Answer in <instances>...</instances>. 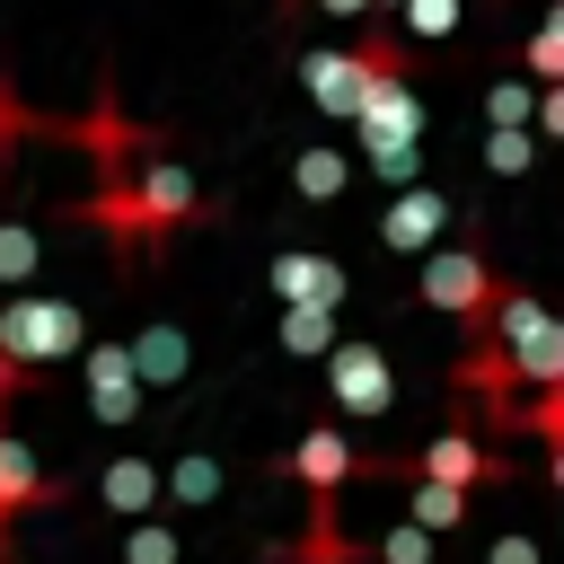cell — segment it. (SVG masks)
Listing matches in <instances>:
<instances>
[{"label": "cell", "instance_id": "603a6c76", "mask_svg": "<svg viewBox=\"0 0 564 564\" xmlns=\"http://www.w3.org/2000/svg\"><path fill=\"white\" fill-rule=\"evenodd\" d=\"M494 564H529V546H520V538H502V546H494Z\"/></svg>", "mask_w": 564, "mask_h": 564}, {"label": "cell", "instance_id": "d4e9b609", "mask_svg": "<svg viewBox=\"0 0 564 564\" xmlns=\"http://www.w3.org/2000/svg\"><path fill=\"white\" fill-rule=\"evenodd\" d=\"M555 485H564V449H555Z\"/></svg>", "mask_w": 564, "mask_h": 564}, {"label": "cell", "instance_id": "5bb4252c", "mask_svg": "<svg viewBox=\"0 0 564 564\" xmlns=\"http://www.w3.org/2000/svg\"><path fill=\"white\" fill-rule=\"evenodd\" d=\"M159 494H167V502H212V494H220V467H212L203 449H185L176 467H159Z\"/></svg>", "mask_w": 564, "mask_h": 564}, {"label": "cell", "instance_id": "7a4b0ae2", "mask_svg": "<svg viewBox=\"0 0 564 564\" xmlns=\"http://www.w3.org/2000/svg\"><path fill=\"white\" fill-rule=\"evenodd\" d=\"M79 335H88V317L70 308V300H9L0 308V361L9 370H35V361H62V352H79Z\"/></svg>", "mask_w": 564, "mask_h": 564}, {"label": "cell", "instance_id": "2e32d148", "mask_svg": "<svg viewBox=\"0 0 564 564\" xmlns=\"http://www.w3.org/2000/svg\"><path fill=\"white\" fill-rule=\"evenodd\" d=\"M458 520H467V494H449V485H423V476H414V529L432 538V529H458Z\"/></svg>", "mask_w": 564, "mask_h": 564}, {"label": "cell", "instance_id": "ac0fdd59", "mask_svg": "<svg viewBox=\"0 0 564 564\" xmlns=\"http://www.w3.org/2000/svg\"><path fill=\"white\" fill-rule=\"evenodd\" d=\"M123 564H176V529L167 520H141L132 546H123Z\"/></svg>", "mask_w": 564, "mask_h": 564}, {"label": "cell", "instance_id": "9c48e42d", "mask_svg": "<svg viewBox=\"0 0 564 564\" xmlns=\"http://www.w3.org/2000/svg\"><path fill=\"white\" fill-rule=\"evenodd\" d=\"M62 485L35 467V449L18 441V432H0V529H9V511H26V502H53Z\"/></svg>", "mask_w": 564, "mask_h": 564}, {"label": "cell", "instance_id": "7402d4cb", "mask_svg": "<svg viewBox=\"0 0 564 564\" xmlns=\"http://www.w3.org/2000/svg\"><path fill=\"white\" fill-rule=\"evenodd\" d=\"M538 132H546V141H564V88H546V106H538Z\"/></svg>", "mask_w": 564, "mask_h": 564}, {"label": "cell", "instance_id": "6da1fadb", "mask_svg": "<svg viewBox=\"0 0 564 564\" xmlns=\"http://www.w3.org/2000/svg\"><path fill=\"white\" fill-rule=\"evenodd\" d=\"M88 220L106 229V238H159V229H194V220H212V203H203V185L176 167V159H132L123 176H106V194L88 203Z\"/></svg>", "mask_w": 564, "mask_h": 564}, {"label": "cell", "instance_id": "30bf717a", "mask_svg": "<svg viewBox=\"0 0 564 564\" xmlns=\"http://www.w3.org/2000/svg\"><path fill=\"white\" fill-rule=\"evenodd\" d=\"M123 352H132V379L141 388H176L185 379V326H141Z\"/></svg>", "mask_w": 564, "mask_h": 564}, {"label": "cell", "instance_id": "5b68a950", "mask_svg": "<svg viewBox=\"0 0 564 564\" xmlns=\"http://www.w3.org/2000/svg\"><path fill=\"white\" fill-rule=\"evenodd\" d=\"M79 361H88V405H97L106 423H132V414H141L132 352H123V344H79Z\"/></svg>", "mask_w": 564, "mask_h": 564}, {"label": "cell", "instance_id": "7c38bea8", "mask_svg": "<svg viewBox=\"0 0 564 564\" xmlns=\"http://www.w3.org/2000/svg\"><path fill=\"white\" fill-rule=\"evenodd\" d=\"M441 212H449L441 194H397V203H388V220H379V238H388V247H423V238L441 229Z\"/></svg>", "mask_w": 564, "mask_h": 564}, {"label": "cell", "instance_id": "277c9868", "mask_svg": "<svg viewBox=\"0 0 564 564\" xmlns=\"http://www.w3.org/2000/svg\"><path fill=\"white\" fill-rule=\"evenodd\" d=\"M414 476H423V485H449V494H476V485H485V476H502V467H494V449H485V441H467V432H432V441H423V458H414Z\"/></svg>", "mask_w": 564, "mask_h": 564}, {"label": "cell", "instance_id": "ffe728a7", "mask_svg": "<svg viewBox=\"0 0 564 564\" xmlns=\"http://www.w3.org/2000/svg\"><path fill=\"white\" fill-rule=\"evenodd\" d=\"M335 185H344V159L335 150H308L300 159V194H335Z\"/></svg>", "mask_w": 564, "mask_h": 564}, {"label": "cell", "instance_id": "8fae6325", "mask_svg": "<svg viewBox=\"0 0 564 564\" xmlns=\"http://www.w3.org/2000/svg\"><path fill=\"white\" fill-rule=\"evenodd\" d=\"M97 494H106V511H123V520H141L150 502H159V467L150 458H106V476H97Z\"/></svg>", "mask_w": 564, "mask_h": 564}, {"label": "cell", "instance_id": "d6986e66", "mask_svg": "<svg viewBox=\"0 0 564 564\" xmlns=\"http://www.w3.org/2000/svg\"><path fill=\"white\" fill-rule=\"evenodd\" d=\"M458 26V0H405V35H449Z\"/></svg>", "mask_w": 564, "mask_h": 564}, {"label": "cell", "instance_id": "cb8c5ba5", "mask_svg": "<svg viewBox=\"0 0 564 564\" xmlns=\"http://www.w3.org/2000/svg\"><path fill=\"white\" fill-rule=\"evenodd\" d=\"M317 9H335V18H361V9H370V0H317Z\"/></svg>", "mask_w": 564, "mask_h": 564}, {"label": "cell", "instance_id": "484cf974", "mask_svg": "<svg viewBox=\"0 0 564 564\" xmlns=\"http://www.w3.org/2000/svg\"><path fill=\"white\" fill-rule=\"evenodd\" d=\"M0 564H9V555H0Z\"/></svg>", "mask_w": 564, "mask_h": 564}, {"label": "cell", "instance_id": "3957f363", "mask_svg": "<svg viewBox=\"0 0 564 564\" xmlns=\"http://www.w3.org/2000/svg\"><path fill=\"white\" fill-rule=\"evenodd\" d=\"M423 300L449 308V317H467V326L485 335V317H494V300H502V273H494L485 247H441V256H423Z\"/></svg>", "mask_w": 564, "mask_h": 564}, {"label": "cell", "instance_id": "e0dca14e", "mask_svg": "<svg viewBox=\"0 0 564 564\" xmlns=\"http://www.w3.org/2000/svg\"><path fill=\"white\" fill-rule=\"evenodd\" d=\"M326 335H335V308H282V344L291 352H326Z\"/></svg>", "mask_w": 564, "mask_h": 564}, {"label": "cell", "instance_id": "44dd1931", "mask_svg": "<svg viewBox=\"0 0 564 564\" xmlns=\"http://www.w3.org/2000/svg\"><path fill=\"white\" fill-rule=\"evenodd\" d=\"M485 159H494L502 176H511V167H529V132H494V150H485Z\"/></svg>", "mask_w": 564, "mask_h": 564}, {"label": "cell", "instance_id": "8992f818", "mask_svg": "<svg viewBox=\"0 0 564 564\" xmlns=\"http://www.w3.org/2000/svg\"><path fill=\"white\" fill-rule=\"evenodd\" d=\"M388 397H397V379H388V352H370V344H344V352H335V405H344V414H388Z\"/></svg>", "mask_w": 564, "mask_h": 564}, {"label": "cell", "instance_id": "ba28073f", "mask_svg": "<svg viewBox=\"0 0 564 564\" xmlns=\"http://www.w3.org/2000/svg\"><path fill=\"white\" fill-rule=\"evenodd\" d=\"M273 291H282L291 308H335V300H344V264L291 247V256H273Z\"/></svg>", "mask_w": 564, "mask_h": 564}, {"label": "cell", "instance_id": "4fadbf2b", "mask_svg": "<svg viewBox=\"0 0 564 564\" xmlns=\"http://www.w3.org/2000/svg\"><path fill=\"white\" fill-rule=\"evenodd\" d=\"M520 70L529 79H546V88H564V0L529 26V44H520Z\"/></svg>", "mask_w": 564, "mask_h": 564}, {"label": "cell", "instance_id": "9a60e30c", "mask_svg": "<svg viewBox=\"0 0 564 564\" xmlns=\"http://www.w3.org/2000/svg\"><path fill=\"white\" fill-rule=\"evenodd\" d=\"M35 256H44L35 220H0V282H35Z\"/></svg>", "mask_w": 564, "mask_h": 564}, {"label": "cell", "instance_id": "52a82bcc", "mask_svg": "<svg viewBox=\"0 0 564 564\" xmlns=\"http://www.w3.org/2000/svg\"><path fill=\"white\" fill-rule=\"evenodd\" d=\"M282 467H291V476H300V485H308L317 502H326L335 485H352V476H361V458H352V441H344L335 423H317V432H308V441H300V449H291Z\"/></svg>", "mask_w": 564, "mask_h": 564}]
</instances>
